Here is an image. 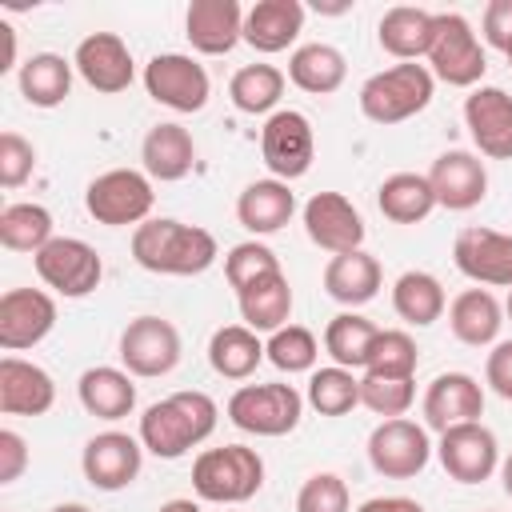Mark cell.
<instances>
[{
    "instance_id": "obj_1",
    "label": "cell",
    "mask_w": 512,
    "mask_h": 512,
    "mask_svg": "<svg viewBox=\"0 0 512 512\" xmlns=\"http://www.w3.org/2000/svg\"><path fill=\"white\" fill-rule=\"evenodd\" d=\"M216 236L184 220H144L132 232V260L156 276H200L216 264Z\"/></svg>"
},
{
    "instance_id": "obj_2",
    "label": "cell",
    "mask_w": 512,
    "mask_h": 512,
    "mask_svg": "<svg viewBox=\"0 0 512 512\" xmlns=\"http://www.w3.org/2000/svg\"><path fill=\"white\" fill-rule=\"evenodd\" d=\"M216 428V400L208 392H172L144 408L140 444L160 460H180L188 448L204 444Z\"/></svg>"
},
{
    "instance_id": "obj_3",
    "label": "cell",
    "mask_w": 512,
    "mask_h": 512,
    "mask_svg": "<svg viewBox=\"0 0 512 512\" xmlns=\"http://www.w3.org/2000/svg\"><path fill=\"white\" fill-rule=\"evenodd\" d=\"M432 92H436V76L432 68L408 60V64H392L376 76L364 80L360 88V112L364 120L372 124H400V120H412L416 112H424L432 104Z\"/></svg>"
},
{
    "instance_id": "obj_4",
    "label": "cell",
    "mask_w": 512,
    "mask_h": 512,
    "mask_svg": "<svg viewBox=\"0 0 512 512\" xmlns=\"http://www.w3.org/2000/svg\"><path fill=\"white\" fill-rule=\"evenodd\" d=\"M192 488L208 504H244L264 488V460L244 444L204 448L192 460Z\"/></svg>"
},
{
    "instance_id": "obj_5",
    "label": "cell",
    "mask_w": 512,
    "mask_h": 512,
    "mask_svg": "<svg viewBox=\"0 0 512 512\" xmlns=\"http://www.w3.org/2000/svg\"><path fill=\"white\" fill-rule=\"evenodd\" d=\"M152 180L148 172H136V168H112V172H100L88 188H84V208L96 224H108V228H128V224H144L148 212H152Z\"/></svg>"
},
{
    "instance_id": "obj_6",
    "label": "cell",
    "mask_w": 512,
    "mask_h": 512,
    "mask_svg": "<svg viewBox=\"0 0 512 512\" xmlns=\"http://www.w3.org/2000/svg\"><path fill=\"white\" fill-rule=\"evenodd\" d=\"M304 396L292 384H244L228 396V420L252 436H288L300 424Z\"/></svg>"
},
{
    "instance_id": "obj_7",
    "label": "cell",
    "mask_w": 512,
    "mask_h": 512,
    "mask_svg": "<svg viewBox=\"0 0 512 512\" xmlns=\"http://www.w3.org/2000/svg\"><path fill=\"white\" fill-rule=\"evenodd\" d=\"M428 64H432V76L452 88H472L488 72V56H484L472 24L460 12H436Z\"/></svg>"
},
{
    "instance_id": "obj_8",
    "label": "cell",
    "mask_w": 512,
    "mask_h": 512,
    "mask_svg": "<svg viewBox=\"0 0 512 512\" xmlns=\"http://www.w3.org/2000/svg\"><path fill=\"white\" fill-rule=\"evenodd\" d=\"M32 264H36V276L52 292H60L68 300H80V296L96 292L100 288V276H104V264H100L96 248L84 244V240H76V236H52L32 256Z\"/></svg>"
},
{
    "instance_id": "obj_9",
    "label": "cell",
    "mask_w": 512,
    "mask_h": 512,
    "mask_svg": "<svg viewBox=\"0 0 512 512\" xmlns=\"http://www.w3.org/2000/svg\"><path fill=\"white\" fill-rule=\"evenodd\" d=\"M260 156L272 172V180H300L308 168H312V156H316V136H312V124L304 112L296 108H280L264 120L260 128Z\"/></svg>"
},
{
    "instance_id": "obj_10",
    "label": "cell",
    "mask_w": 512,
    "mask_h": 512,
    "mask_svg": "<svg viewBox=\"0 0 512 512\" xmlns=\"http://www.w3.org/2000/svg\"><path fill=\"white\" fill-rule=\"evenodd\" d=\"M432 460V444L424 424L416 420H380L368 436V464L384 476V480H412L428 468Z\"/></svg>"
},
{
    "instance_id": "obj_11",
    "label": "cell",
    "mask_w": 512,
    "mask_h": 512,
    "mask_svg": "<svg viewBox=\"0 0 512 512\" xmlns=\"http://www.w3.org/2000/svg\"><path fill=\"white\" fill-rule=\"evenodd\" d=\"M144 88L156 104L172 108V112H200L208 104V72L204 64H196L184 52H160L144 64Z\"/></svg>"
},
{
    "instance_id": "obj_12",
    "label": "cell",
    "mask_w": 512,
    "mask_h": 512,
    "mask_svg": "<svg viewBox=\"0 0 512 512\" xmlns=\"http://www.w3.org/2000/svg\"><path fill=\"white\" fill-rule=\"evenodd\" d=\"M120 364L132 376H168L180 364V332L164 316H136L120 332Z\"/></svg>"
},
{
    "instance_id": "obj_13",
    "label": "cell",
    "mask_w": 512,
    "mask_h": 512,
    "mask_svg": "<svg viewBox=\"0 0 512 512\" xmlns=\"http://www.w3.org/2000/svg\"><path fill=\"white\" fill-rule=\"evenodd\" d=\"M436 456L456 484H484L500 468V444H496L492 428H484L480 420L440 432Z\"/></svg>"
},
{
    "instance_id": "obj_14",
    "label": "cell",
    "mask_w": 512,
    "mask_h": 512,
    "mask_svg": "<svg viewBox=\"0 0 512 512\" xmlns=\"http://www.w3.org/2000/svg\"><path fill=\"white\" fill-rule=\"evenodd\" d=\"M56 328V300L40 288H8L0 296V348L24 352Z\"/></svg>"
},
{
    "instance_id": "obj_15",
    "label": "cell",
    "mask_w": 512,
    "mask_h": 512,
    "mask_svg": "<svg viewBox=\"0 0 512 512\" xmlns=\"http://www.w3.org/2000/svg\"><path fill=\"white\" fill-rule=\"evenodd\" d=\"M452 260L456 268L476 280V284H492V288H512V236L496 232V228H460L456 244H452Z\"/></svg>"
},
{
    "instance_id": "obj_16",
    "label": "cell",
    "mask_w": 512,
    "mask_h": 512,
    "mask_svg": "<svg viewBox=\"0 0 512 512\" xmlns=\"http://www.w3.org/2000/svg\"><path fill=\"white\" fill-rule=\"evenodd\" d=\"M304 232L316 248L340 256V252H356L364 244V216L356 212V204L340 192H316L304 204Z\"/></svg>"
},
{
    "instance_id": "obj_17",
    "label": "cell",
    "mask_w": 512,
    "mask_h": 512,
    "mask_svg": "<svg viewBox=\"0 0 512 512\" xmlns=\"http://www.w3.org/2000/svg\"><path fill=\"white\" fill-rule=\"evenodd\" d=\"M140 464H144V444L132 440L128 432H100L84 444V456H80L84 480L100 492L128 488L140 476Z\"/></svg>"
},
{
    "instance_id": "obj_18",
    "label": "cell",
    "mask_w": 512,
    "mask_h": 512,
    "mask_svg": "<svg viewBox=\"0 0 512 512\" xmlns=\"http://www.w3.org/2000/svg\"><path fill=\"white\" fill-rule=\"evenodd\" d=\"M464 124L480 156L488 160H512V96L496 84L472 88L464 100Z\"/></svg>"
},
{
    "instance_id": "obj_19",
    "label": "cell",
    "mask_w": 512,
    "mask_h": 512,
    "mask_svg": "<svg viewBox=\"0 0 512 512\" xmlns=\"http://www.w3.org/2000/svg\"><path fill=\"white\" fill-rule=\"evenodd\" d=\"M428 184H432V192H436V204L448 208V212H468V208H476V204L488 196L484 160L472 156V152H464V148L440 152V156L432 160Z\"/></svg>"
},
{
    "instance_id": "obj_20",
    "label": "cell",
    "mask_w": 512,
    "mask_h": 512,
    "mask_svg": "<svg viewBox=\"0 0 512 512\" xmlns=\"http://www.w3.org/2000/svg\"><path fill=\"white\" fill-rule=\"evenodd\" d=\"M72 64H76L80 80H84L88 88L104 92V96L124 92V88L132 84V76H136L132 52H128V44H124L116 32H92V36H84V40L76 44Z\"/></svg>"
},
{
    "instance_id": "obj_21",
    "label": "cell",
    "mask_w": 512,
    "mask_h": 512,
    "mask_svg": "<svg viewBox=\"0 0 512 512\" xmlns=\"http://www.w3.org/2000/svg\"><path fill=\"white\" fill-rule=\"evenodd\" d=\"M484 416V388L468 372H440L424 392V424L448 432L456 424H472Z\"/></svg>"
},
{
    "instance_id": "obj_22",
    "label": "cell",
    "mask_w": 512,
    "mask_h": 512,
    "mask_svg": "<svg viewBox=\"0 0 512 512\" xmlns=\"http://www.w3.org/2000/svg\"><path fill=\"white\" fill-rule=\"evenodd\" d=\"M184 36L204 56H224L244 40V8L236 0H192Z\"/></svg>"
},
{
    "instance_id": "obj_23",
    "label": "cell",
    "mask_w": 512,
    "mask_h": 512,
    "mask_svg": "<svg viewBox=\"0 0 512 512\" xmlns=\"http://www.w3.org/2000/svg\"><path fill=\"white\" fill-rule=\"evenodd\" d=\"M56 404L52 376L20 356L0 360V412L4 416H44Z\"/></svg>"
},
{
    "instance_id": "obj_24",
    "label": "cell",
    "mask_w": 512,
    "mask_h": 512,
    "mask_svg": "<svg viewBox=\"0 0 512 512\" xmlns=\"http://www.w3.org/2000/svg\"><path fill=\"white\" fill-rule=\"evenodd\" d=\"M304 28L300 0H256L244 12V44L256 52H284Z\"/></svg>"
},
{
    "instance_id": "obj_25",
    "label": "cell",
    "mask_w": 512,
    "mask_h": 512,
    "mask_svg": "<svg viewBox=\"0 0 512 512\" xmlns=\"http://www.w3.org/2000/svg\"><path fill=\"white\" fill-rule=\"evenodd\" d=\"M140 160H144V172L148 180H160V184H172V180H184L196 164V144L188 136V128L180 124H156L148 128L144 144H140Z\"/></svg>"
},
{
    "instance_id": "obj_26",
    "label": "cell",
    "mask_w": 512,
    "mask_h": 512,
    "mask_svg": "<svg viewBox=\"0 0 512 512\" xmlns=\"http://www.w3.org/2000/svg\"><path fill=\"white\" fill-rule=\"evenodd\" d=\"M432 28H436V12H424V8H408V4H396L380 16L376 24V40L388 56H396L400 64L408 60H420L428 56L432 48Z\"/></svg>"
},
{
    "instance_id": "obj_27",
    "label": "cell",
    "mask_w": 512,
    "mask_h": 512,
    "mask_svg": "<svg viewBox=\"0 0 512 512\" xmlns=\"http://www.w3.org/2000/svg\"><path fill=\"white\" fill-rule=\"evenodd\" d=\"M296 212V196L284 180H252L240 200H236V220L252 232V236H272L280 232Z\"/></svg>"
},
{
    "instance_id": "obj_28",
    "label": "cell",
    "mask_w": 512,
    "mask_h": 512,
    "mask_svg": "<svg viewBox=\"0 0 512 512\" xmlns=\"http://www.w3.org/2000/svg\"><path fill=\"white\" fill-rule=\"evenodd\" d=\"M500 324H504V308H500V300H496L488 288H464V292L448 304V328H452V336H456L460 344H468V348L496 344Z\"/></svg>"
},
{
    "instance_id": "obj_29",
    "label": "cell",
    "mask_w": 512,
    "mask_h": 512,
    "mask_svg": "<svg viewBox=\"0 0 512 512\" xmlns=\"http://www.w3.org/2000/svg\"><path fill=\"white\" fill-rule=\"evenodd\" d=\"M76 396L84 404L88 416L96 420H124L132 408H136V384H132V372L124 368H88L80 380H76Z\"/></svg>"
},
{
    "instance_id": "obj_30",
    "label": "cell",
    "mask_w": 512,
    "mask_h": 512,
    "mask_svg": "<svg viewBox=\"0 0 512 512\" xmlns=\"http://www.w3.org/2000/svg\"><path fill=\"white\" fill-rule=\"evenodd\" d=\"M380 264L376 256H368L364 248L356 252H340L324 264V292L344 304V308H356V304H368L376 292H380Z\"/></svg>"
},
{
    "instance_id": "obj_31",
    "label": "cell",
    "mask_w": 512,
    "mask_h": 512,
    "mask_svg": "<svg viewBox=\"0 0 512 512\" xmlns=\"http://www.w3.org/2000/svg\"><path fill=\"white\" fill-rule=\"evenodd\" d=\"M236 300H240V320L252 332H280L292 316V284L284 272L248 284L244 292H236Z\"/></svg>"
},
{
    "instance_id": "obj_32",
    "label": "cell",
    "mask_w": 512,
    "mask_h": 512,
    "mask_svg": "<svg viewBox=\"0 0 512 512\" xmlns=\"http://www.w3.org/2000/svg\"><path fill=\"white\" fill-rule=\"evenodd\" d=\"M72 60H64V56H56V52H36V56H28L24 64H20V76H16V84H20V96L32 104V108H56V104H64L68 100V92H72Z\"/></svg>"
},
{
    "instance_id": "obj_33",
    "label": "cell",
    "mask_w": 512,
    "mask_h": 512,
    "mask_svg": "<svg viewBox=\"0 0 512 512\" xmlns=\"http://www.w3.org/2000/svg\"><path fill=\"white\" fill-rule=\"evenodd\" d=\"M260 360H264L260 332H252L244 324H224L208 340V364L224 380H248L260 368Z\"/></svg>"
},
{
    "instance_id": "obj_34",
    "label": "cell",
    "mask_w": 512,
    "mask_h": 512,
    "mask_svg": "<svg viewBox=\"0 0 512 512\" xmlns=\"http://www.w3.org/2000/svg\"><path fill=\"white\" fill-rule=\"evenodd\" d=\"M348 76V64H344V52L332 48V44H300L292 56H288V80L300 88V92H312V96H328L344 84Z\"/></svg>"
},
{
    "instance_id": "obj_35",
    "label": "cell",
    "mask_w": 512,
    "mask_h": 512,
    "mask_svg": "<svg viewBox=\"0 0 512 512\" xmlns=\"http://www.w3.org/2000/svg\"><path fill=\"white\" fill-rule=\"evenodd\" d=\"M376 204L392 224H420L436 208V192L420 172H392L376 188Z\"/></svg>"
},
{
    "instance_id": "obj_36",
    "label": "cell",
    "mask_w": 512,
    "mask_h": 512,
    "mask_svg": "<svg viewBox=\"0 0 512 512\" xmlns=\"http://www.w3.org/2000/svg\"><path fill=\"white\" fill-rule=\"evenodd\" d=\"M392 308H396V316L404 324L428 328V324H436L444 316L448 300H444V288H440V280L432 272L412 268V272L396 276V284H392Z\"/></svg>"
},
{
    "instance_id": "obj_37",
    "label": "cell",
    "mask_w": 512,
    "mask_h": 512,
    "mask_svg": "<svg viewBox=\"0 0 512 512\" xmlns=\"http://www.w3.org/2000/svg\"><path fill=\"white\" fill-rule=\"evenodd\" d=\"M376 332H380V328H376L368 316H360V312H340V316H332L328 328H324V352H328L340 368L356 372V368H364Z\"/></svg>"
},
{
    "instance_id": "obj_38",
    "label": "cell",
    "mask_w": 512,
    "mask_h": 512,
    "mask_svg": "<svg viewBox=\"0 0 512 512\" xmlns=\"http://www.w3.org/2000/svg\"><path fill=\"white\" fill-rule=\"evenodd\" d=\"M228 96L236 104V112L248 116H264L280 104L284 96V72L272 64H244L232 80H228Z\"/></svg>"
},
{
    "instance_id": "obj_39",
    "label": "cell",
    "mask_w": 512,
    "mask_h": 512,
    "mask_svg": "<svg viewBox=\"0 0 512 512\" xmlns=\"http://www.w3.org/2000/svg\"><path fill=\"white\" fill-rule=\"evenodd\" d=\"M52 240V212L44 204H8L0 212V244L8 252H40Z\"/></svg>"
},
{
    "instance_id": "obj_40",
    "label": "cell",
    "mask_w": 512,
    "mask_h": 512,
    "mask_svg": "<svg viewBox=\"0 0 512 512\" xmlns=\"http://www.w3.org/2000/svg\"><path fill=\"white\" fill-rule=\"evenodd\" d=\"M416 340L400 328H380L372 348H368V360H364V372L368 376H388V380H416Z\"/></svg>"
},
{
    "instance_id": "obj_41",
    "label": "cell",
    "mask_w": 512,
    "mask_h": 512,
    "mask_svg": "<svg viewBox=\"0 0 512 512\" xmlns=\"http://www.w3.org/2000/svg\"><path fill=\"white\" fill-rule=\"evenodd\" d=\"M308 404L320 416H344L360 404V376L332 364V368H316L308 380Z\"/></svg>"
},
{
    "instance_id": "obj_42",
    "label": "cell",
    "mask_w": 512,
    "mask_h": 512,
    "mask_svg": "<svg viewBox=\"0 0 512 512\" xmlns=\"http://www.w3.org/2000/svg\"><path fill=\"white\" fill-rule=\"evenodd\" d=\"M264 356H268L280 372H288V376H292V372H312V368H316V356H320V344H316V336H312L308 328L284 324L280 332L268 336Z\"/></svg>"
},
{
    "instance_id": "obj_43",
    "label": "cell",
    "mask_w": 512,
    "mask_h": 512,
    "mask_svg": "<svg viewBox=\"0 0 512 512\" xmlns=\"http://www.w3.org/2000/svg\"><path fill=\"white\" fill-rule=\"evenodd\" d=\"M272 272H280V260H276V252H272L268 244H260V240H244V244L228 248V256H224V276H228V284H232L236 292H244L248 284L264 280V276H272Z\"/></svg>"
},
{
    "instance_id": "obj_44",
    "label": "cell",
    "mask_w": 512,
    "mask_h": 512,
    "mask_svg": "<svg viewBox=\"0 0 512 512\" xmlns=\"http://www.w3.org/2000/svg\"><path fill=\"white\" fill-rule=\"evenodd\" d=\"M416 400V384L412 380H388V376H360V404L384 420H396L412 408Z\"/></svg>"
},
{
    "instance_id": "obj_45",
    "label": "cell",
    "mask_w": 512,
    "mask_h": 512,
    "mask_svg": "<svg viewBox=\"0 0 512 512\" xmlns=\"http://www.w3.org/2000/svg\"><path fill=\"white\" fill-rule=\"evenodd\" d=\"M296 512H348V484L336 472H316L296 492Z\"/></svg>"
},
{
    "instance_id": "obj_46",
    "label": "cell",
    "mask_w": 512,
    "mask_h": 512,
    "mask_svg": "<svg viewBox=\"0 0 512 512\" xmlns=\"http://www.w3.org/2000/svg\"><path fill=\"white\" fill-rule=\"evenodd\" d=\"M36 168V148L20 132H0V184L20 188Z\"/></svg>"
},
{
    "instance_id": "obj_47",
    "label": "cell",
    "mask_w": 512,
    "mask_h": 512,
    "mask_svg": "<svg viewBox=\"0 0 512 512\" xmlns=\"http://www.w3.org/2000/svg\"><path fill=\"white\" fill-rule=\"evenodd\" d=\"M484 40H488V48L512 56V0H488V8H484Z\"/></svg>"
},
{
    "instance_id": "obj_48",
    "label": "cell",
    "mask_w": 512,
    "mask_h": 512,
    "mask_svg": "<svg viewBox=\"0 0 512 512\" xmlns=\"http://www.w3.org/2000/svg\"><path fill=\"white\" fill-rule=\"evenodd\" d=\"M484 380L500 400H512V340H500L484 360Z\"/></svg>"
},
{
    "instance_id": "obj_49",
    "label": "cell",
    "mask_w": 512,
    "mask_h": 512,
    "mask_svg": "<svg viewBox=\"0 0 512 512\" xmlns=\"http://www.w3.org/2000/svg\"><path fill=\"white\" fill-rule=\"evenodd\" d=\"M24 468H28V444H24L20 432L4 428V432H0V484L20 480Z\"/></svg>"
},
{
    "instance_id": "obj_50",
    "label": "cell",
    "mask_w": 512,
    "mask_h": 512,
    "mask_svg": "<svg viewBox=\"0 0 512 512\" xmlns=\"http://www.w3.org/2000/svg\"><path fill=\"white\" fill-rule=\"evenodd\" d=\"M356 512H424V504L412 496H372Z\"/></svg>"
},
{
    "instance_id": "obj_51",
    "label": "cell",
    "mask_w": 512,
    "mask_h": 512,
    "mask_svg": "<svg viewBox=\"0 0 512 512\" xmlns=\"http://www.w3.org/2000/svg\"><path fill=\"white\" fill-rule=\"evenodd\" d=\"M0 36H4V64H0V72H8L16 64V32H12L8 20H0Z\"/></svg>"
},
{
    "instance_id": "obj_52",
    "label": "cell",
    "mask_w": 512,
    "mask_h": 512,
    "mask_svg": "<svg viewBox=\"0 0 512 512\" xmlns=\"http://www.w3.org/2000/svg\"><path fill=\"white\" fill-rule=\"evenodd\" d=\"M156 512H200V504L196 500H164Z\"/></svg>"
},
{
    "instance_id": "obj_53",
    "label": "cell",
    "mask_w": 512,
    "mask_h": 512,
    "mask_svg": "<svg viewBox=\"0 0 512 512\" xmlns=\"http://www.w3.org/2000/svg\"><path fill=\"white\" fill-rule=\"evenodd\" d=\"M500 480H504V492L512 496V452H508V460L500 464Z\"/></svg>"
},
{
    "instance_id": "obj_54",
    "label": "cell",
    "mask_w": 512,
    "mask_h": 512,
    "mask_svg": "<svg viewBox=\"0 0 512 512\" xmlns=\"http://www.w3.org/2000/svg\"><path fill=\"white\" fill-rule=\"evenodd\" d=\"M52 512H92V508H84V504H76V500H72V504H56Z\"/></svg>"
},
{
    "instance_id": "obj_55",
    "label": "cell",
    "mask_w": 512,
    "mask_h": 512,
    "mask_svg": "<svg viewBox=\"0 0 512 512\" xmlns=\"http://www.w3.org/2000/svg\"><path fill=\"white\" fill-rule=\"evenodd\" d=\"M508 316H512V288H508Z\"/></svg>"
},
{
    "instance_id": "obj_56",
    "label": "cell",
    "mask_w": 512,
    "mask_h": 512,
    "mask_svg": "<svg viewBox=\"0 0 512 512\" xmlns=\"http://www.w3.org/2000/svg\"><path fill=\"white\" fill-rule=\"evenodd\" d=\"M508 64H512V56H508Z\"/></svg>"
}]
</instances>
